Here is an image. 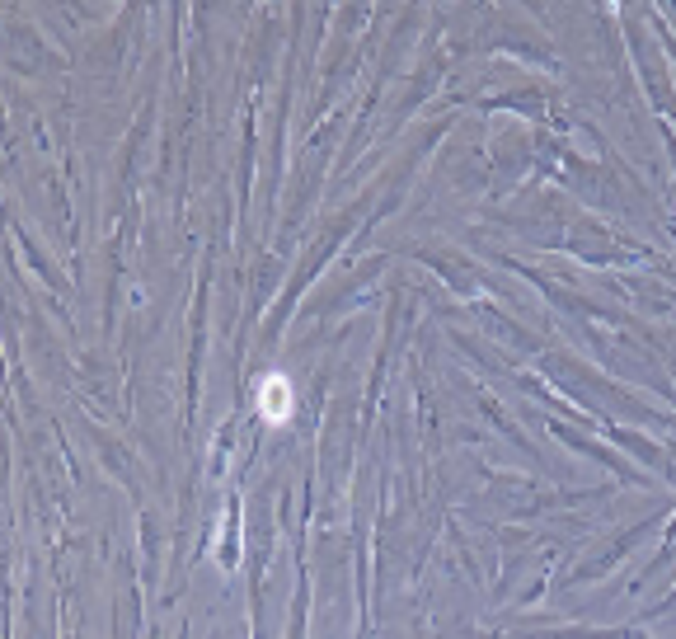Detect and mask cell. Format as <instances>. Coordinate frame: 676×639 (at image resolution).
Returning <instances> with one entry per match:
<instances>
[{
  "instance_id": "6da1fadb",
  "label": "cell",
  "mask_w": 676,
  "mask_h": 639,
  "mask_svg": "<svg viewBox=\"0 0 676 639\" xmlns=\"http://www.w3.org/2000/svg\"><path fill=\"white\" fill-rule=\"evenodd\" d=\"M259 409L268 414V423H287V414H292V386H287V376H268L263 381Z\"/></svg>"
}]
</instances>
